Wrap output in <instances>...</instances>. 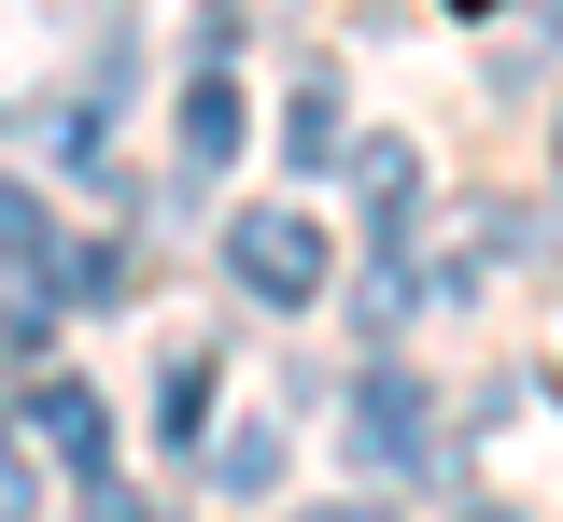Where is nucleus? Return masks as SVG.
<instances>
[{
    "mask_svg": "<svg viewBox=\"0 0 563 522\" xmlns=\"http://www.w3.org/2000/svg\"><path fill=\"white\" fill-rule=\"evenodd\" d=\"M225 269H240V297H254V311H310L339 254H324V226H310V213H225Z\"/></svg>",
    "mask_w": 563,
    "mask_h": 522,
    "instance_id": "f257e3e1",
    "label": "nucleus"
},
{
    "mask_svg": "<svg viewBox=\"0 0 563 522\" xmlns=\"http://www.w3.org/2000/svg\"><path fill=\"white\" fill-rule=\"evenodd\" d=\"M14 424H29V438H43V452H57V466H70V480H85V494H99V480H113V424H99V395H85V381H29V410H14Z\"/></svg>",
    "mask_w": 563,
    "mask_h": 522,
    "instance_id": "f03ea898",
    "label": "nucleus"
},
{
    "mask_svg": "<svg viewBox=\"0 0 563 522\" xmlns=\"http://www.w3.org/2000/svg\"><path fill=\"white\" fill-rule=\"evenodd\" d=\"M422 424H437V410H422L409 368H366V381H352V452H366V466H422V452H437Z\"/></svg>",
    "mask_w": 563,
    "mask_h": 522,
    "instance_id": "7ed1b4c3",
    "label": "nucleus"
},
{
    "mask_svg": "<svg viewBox=\"0 0 563 522\" xmlns=\"http://www.w3.org/2000/svg\"><path fill=\"white\" fill-rule=\"evenodd\" d=\"M352 184H366V240L409 254V198H422V155L409 142H352Z\"/></svg>",
    "mask_w": 563,
    "mask_h": 522,
    "instance_id": "20e7f679",
    "label": "nucleus"
},
{
    "mask_svg": "<svg viewBox=\"0 0 563 522\" xmlns=\"http://www.w3.org/2000/svg\"><path fill=\"white\" fill-rule=\"evenodd\" d=\"M240 128H254V113H240V85H225V72L184 85V170H225V155H240Z\"/></svg>",
    "mask_w": 563,
    "mask_h": 522,
    "instance_id": "39448f33",
    "label": "nucleus"
},
{
    "mask_svg": "<svg viewBox=\"0 0 563 522\" xmlns=\"http://www.w3.org/2000/svg\"><path fill=\"white\" fill-rule=\"evenodd\" d=\"M198 410H211V354H169V368H155V438L184 452V438H198Z\"/></svg>",
    "mask_w": 563,
    "mask_h": 522,
    "instance_id": "423d86ee",
    "label": "nucleus"
},
{
    "mask_svg": "<svg viewBox=\"0 0 563 522\" xmlns=\"http://www.w3.org/2000/svg\"><path fill=\"white\" fill-rule=\"evenodd\" d=\"M339 142H352V128H339V99H324V85H296V99H282V155H296V170H324Z\"/></svg>",
    "mask_w": 563,
    "mask_h": 522,
    "instance_id": "0eeeda50",
    "label": "nucleus"
},
{
    "mask_svg": "<svg viewBox=\"0 0 563 522\" xmlns=\"http://www.w3.org/2000/svg\"><path fill=\"white\" fill-rule=\"evenodd\" d=\"M282 424H254V438H225V452H211V480H225V494H268V480H282Z\"/></svg>",
    "mask_w": 563,
    "mask_h": 522,
    "instance_id": "6e6552de",
    "label": "nucleus"
},
{
    "mask_svg": "<svg viewBox=\"0 0 563 522\" xmlns=\"http://www.w3.org/2000/svg\"><path fill=\"white\" fill-rule=\"evenodd\" d=\"M29 452H43L29 424H0V522H29Z\"/></svg>",
    "mask_w": 563,
    "mask_h": 522,
    "instance_id": "1a4fd4ad",
    "label": "nucleus"
},
{
    "mask_svg": "<svg viewBox=\"0 0 563 522\" xmlns=\"http://www.w3.org/2000/svg\"><path fill=\"white\" fill-rule=\"evenodd\" d=\"M85 522H169V509H141V494H113V480H99V494H85Z\"/></svg>",
    "mask_w": 563,
    "mask_h": 522,
    "instance_id": "9d476101",
    "label": "nucleus"
},
{
    "mask_svg": "<svg viewBox=\"0 0 563 522\" xmlns=\"http://www.w3.org/2000/svg\"><path fill=\"white\" fill-rule=\"evenodd\" d=\"M296 522H380V509H296Z\"/></svg>",
    "mask_w": 563,
    "mask_h": 522,
    "instance_id": "9b49d317",
    "label": "nucleus"
},
{
    "mask_svg": "<svg viewBox=\"0 0 563 522\" xmlns=\"http://www.w3.org/2000/svg\"><path fill=\"white\" fill-rule=\"evenodd\" d=\"M465 522H507V509H465Z\"/></svg>",
    "mask_w": 563,
    "mask_h": 522,
    "instance_id": "f8f14e48",
    "label": "nucleus"
},
{
    "mask_svg": "<svg viewBox=\"0 0 563 522\" xmlns=\"http://www.w3.org/2000/svg\"><path fill=\"white\" fill-rule=\"evenodd\" d=\"M465 14H493V0H465Z\"/></svg>",
    "mask_w": 563,
    "mask_h": 522,
    "instance_id": "ddd939ff",
    "label": "nucleus"
}]
</instances>
